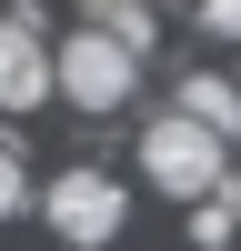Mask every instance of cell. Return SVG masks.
Wrapping results in <instances>:
<instances>
[{"label":"cell","mask_w":241,"mask_h":251,"mask_svg":"<svg viewBox=\"0 0 241 251\" xmlns=\"http://www.w3.org/2000/svg\"><path fill=\"white\" fill-rule=\"evenodd\" d=\"M80 30H91V40H111V50H151V40H161V10H151V0H80Z\"/></svg>","instance_id":"obj_6"},{"label":"cell","mask_w":241,"mask_h":251,"mask_svg":"<svg viewBox=\"0 0 241 251\" xmlns=\"http://www.w3.org/2000/svg\"><path fill=\"white\" fill-rule=\"evenodd\" d=\"M40 221H50L71 251H100V241H120V221H131V191H120L111 171H91V161H71V171L40 191Z\"/></svg>","instance_id":"obj_2"},{"label":"cell","mask_w":241,"mask_h":251,"mask_svg":"<svg viewBox=\"0 0 241 251\" xmlns=\"http://www.w3.org/2000/svg\"><path fill=\"white\" fill-rule=\"evenodd\" d=\"M191 241H201V251L241 241V181H211V191L191 201Z\"/></svg>","instance_id":"obj_7"},{"label":"cell","mask_w":241,"mask_h":251,"mask_svg":"<svg viewBox=\"0 0 241 251\" xmlns=\"http://www.w3.org/2000/svg\"><path fill=\"white\" fill-rule=\"evenodd\" d=\"M171 111L181 121H201V131L221 141V151H241V91L221 71H181V91H171Z\"/></svg>","instance_id":"obj_5"},{"label":"cell","mask_w":241,"mask_h":251,"mask_svg":"<svg viewBox=\"0 0 241 251\" xmlns=\"http://www.w3.org/2000/svg\"><path fill=\"white\" fill-rule=\"evenodd\" d=\"M50 91L60 100H71V111H120V100H131L141 91V60L131 50H111V40H91V30H71V40H60V50H50Z\"/></svg>","instance_id":"obj_3"},{"label":"cell","mask_w":241,"mask_h":251,"mask_svg":"<svg viewBox=\"0 0 241 251\" xmlns=\"http://www.w3.org/2000/svg\"><path fill=\"white\" fill-rule=\"evenodd\" d=\"M141 171H151V191H171V201H201L211 181H231V151H221L201 121L161 111L151 131H141Z\"/></svg>","instance_id":"obj_1"},{"label":"cell","mask_w":241,"mask_h":251,"mask_svg":"<svg viewBox=\"0 0 241 251\" xmlns=\"http://www.w3.org/2000/svg\"><path fill=\"white\" fill-rule=\"evenodd\" d=\"M181 10H191L211 40H241V0H181Z\"/></svg>","instance_id":"obj_9"},{"label":"cell","mask_w":241,"mask_h":251,"mask_svg":"<svg viewBox=\"0 0 241 251\" xmlns=\"http://www.w3.org/2000/svg\"><path fill=\"white\" fill-rule=\"evenodd\" d=\"M50 100V40L30 10H0V111H40Z\"/></svg>","instance_id":"obj_4"},{"label":"cell","mask_w":241,"mask_h":251,"mask_svg":"<svg viewBox=\"0 0 241 251\" xmlns=\"http://www.w3.org/2000/svg\"><path fill=\"white\" fill-rule=\"evenodd\" d=\"M30 211V161H20V141H0V221Z\"/></svg>","instance_id":"obj_8"}]
</instances>
